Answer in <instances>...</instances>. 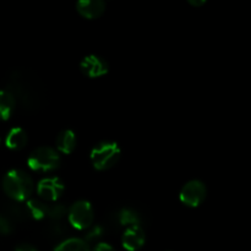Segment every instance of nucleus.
Segmentation results:
<instances>
[{"mask_svg":"<svg viewBox=\"0 0 251 251\" xmlns=\"http://www.w3.org/2000/svg\"><path fill=\"white\" fill-rule=\"evenodd\" d=\"M12 230L11 223L9 222V220L2 216H0V235H7L10 234Z\"/></svg>","mask_w":251,"mask_h":251,"instance_id":"nucleus-19","label":"nucleus"},{"mask_svg":"<svg viewBox=\"0 0 251 251\" xmlns=\"http://www.w3.org/2000/svg\"><path fill=\"white\" fill-rule=\"evenodd\" d=\"M26 207L31 217L36 221H42L48 216L49 205L39 199H28L26 202Z\"/></svg>","mask_w":251,"mask_h":251,"instance_id":"nucleus-14","label":"nucleus"},{"mask_svg":"<svg viewBox=\"0 0 251 251\" xmlns=\"http://www.w3.org/2000/svg\"><path fill=\"white\" fill-rule=\"evenodd\" d=\"M15 251H38L31 244H20L15 248Z\"/></svg>","mask_w":251,"mask_h":251,"instance_id":"nucleus-21","label":"nucleus"},{"mask_svg":"<svg viewBox=\"0 0 251 251\" xmlns=\"http://www.w3.org/2000/svg\"><path fill=\"white\" fill-rule=\"evenodd\" d=\"M118 220H119L120 225L125 226L126 228L141 225V217H140L139 212L134 208H122L119 215H118Z\"/></svg>","mask_w":251,"mask_h":251,"instance_id":"nucleus-15","label":"nucleus"},{"mask_svg":"<svg viewBox=\"0 0 251 251\" xmlns=\"http://www.w3.org/2000/svg\"><path fill=\"white\" fill-rule=\"evenodd\" d=\"M105 2L103 0H80L76 2V11L87 20H95L105 12Z\"/></svg>","mask_w":251,"mask_h":251,"instance_id":"nucleus-10","label":"nucleus"},{"mask_svg":"<svg viewBox=\"0 0 251 251\" xmlns=\"http://www.w3.org/2000/svg\"><path fill=\"white\" fill-rule=\"evenodd\" d=\"M188 2L191 5V6L200 7V6H203L207 1H206V0H188Z\"/></svg>","mask_w":251,"mask_h":251,"instance_id":"nucleus-22","label":"nucleus"},{"mask_svg":"<svg viewBox=\"0 0 251 251\" xmlns=\"http://www.w3.org/2000/svg\"><path fill=\"white\" fill-rule=\"evenodd\" d=\"M80 70L85 76L90 78L102 77L109 71V64L104 58L96 54L86 55L80 63Z\"/></svg>","mask_w":251,"mask_h":251,"instance_id":"nucleus-8","label":"nucleus"},{"mask_svg":"<svg viewBox=\"0 0 251 251\" xmlns=\"http://www.w3.org/2000/svg\"><path fill=\"white\" fill-rule=\"evenodd\" d=\"M68 215V208L63 203L55 202L54 205H49L48 208V216L47 218H50V220L59 221L64 217V216Z\"/></svg>","mask_w":251,"mask_h":251,"instance_id":"nucleus-17","label":"nucleus"},{"mask_svg":"<svg viewBox=\"0 0 251 251\" xmlns=\"http://www.w3.org/2000/svg\"><path fill=\"white\" fill-rule=\"evenodd\" d=\"M11 87L10 92L21 100V103L27 108H36L38 107L39 93L37 90L36 81L29 80L26 73H15L11 77Z\"/></svg>","mask_w":251,"mask_h":251,"instance_id":"nucleus-3","label":"nucleus"},{"mask_svg":"<svg viewBox=\"0 0 251 251\" xmlns=\"http://www.w3.org/2000/svg\"><path fill=\"white\" fill-rule=\"evenodd\" d=\"M54 251H91L87 242L80 238H69L61 242Z\"/></svg>","mask_w":251,"mask_h":251,"instance_id":"nucleus-16","label":"nucleus"},{"mask_svg":"<svg viewBox=\"0 0 251 251\" xmlns=\"http://www.w3.org/2000/svg\"><path fill=\"white\" fill-rule=\"evenodd\" d=\"M2 190L15 201H27L34 190V183L29 174L21 169H11L2 178Z\"/></svg>","mask_w":251,"mask_h":251,"instance_id":"nucleus-1","label":"nucleus"},{"mask_svg":"<svg viewBox=\"0 0 251 251\" xmlns=\"http://www.w3.org/2000/svg\"><path fill=\"white\" fill-rule=\"evenodd\" d=\"M68 220L71 227L75 229H88L93 225V220H95L92 205L86 200L76 201L68 210Z\"/></svg>","mask_w":251,"mask_h":251,"instance_id":"nucleus-5","label":"nucleus"},{"mask_svg":"<svg viewBox=\"0 0 251 251\" xmlns=\"http://www.w3.org/2000/svg\"><path fill=\"white\" fill-rule=\"evenodd\" d=\"M103 232H104V230H103V228L100 227V226H93V227L90 229V232L87 233V235H86V240H88V242L97 240L98 238L102 237Z\"/></svg>","mask_w":251,"mask_h":251,"instance_id":"nucleus-18","label":"nucleus"},{"mask_svg":"<svg viewBox=\"0 0 251 251\" xmlns=\"http://www.w3.org/2000/svg\"><path fill=\"white\" fill-rule=\"evenodd\" d=\"M92 251H117L114 248L108 243H98Z\"/></svg>","mask_w":251,"mask_h":251,"instance_id":"nucleus-20","label":"nucleus"},{"mask_svg":"<svg viewBox=\"0 0 251 251\" xmlns=\"http://www.w3.org/2000/svg\"><path fill=\"white\" fill-rule=\"evenodd\" d=\"M28 137H27V132L25 131L22 127H12L9 130L5 137V146L12 151H20L24 149L27 145Z\"/></svg>","mask_w":251,"mask_h":251,"instance_id":"nucleus-11","label":"nucleus"},{"mask_svg":"<svg viewBox=\"0 0 251 251\" xmlns=\"http://www.w3.org/2000/svg\"><path fill=\"white\" fill-rule=\"evenodd\" d=\"M16 98L9 90H0V120H9L14 114Z\"/></svg>","mask_w":251,"mask_h":251,"instance_id":"nucleus-13","label":"nucleus"},{"mask_svg":"<svg viewBox=\"0 0 251 251\" xmlns=\"http://www.w3.org/2000/svg\"><path fill=\"white\" fill-rule=\"evenodd\" d=\"M146 243V234L141 226L125 228L122 235V245L126 251H137Z\"/></svg>","mask_w":251,"mask_h":251,"instance_id":"nucleus-9","label":"nucleus"},{"mask_svg":"<svg viewBox=\"0 0 251 251\" xmlns=\"http://www.w3.org/2000/svg\"><path fill=\"white\" fill-rule=\"evenodd\" d=\"M206 196H207V189H206L205 183L198 179L189 180L188 183L184 184L179 193L181 203L188 207H199L205 201Z\"/></svg>","mask_w":251,"mask_h":251,"instance_id":"nucleus-6","label":"nucleus"},{"mask_svg":"<svg viewBox=\"0 0 251 251\" xmlns=\"http://www.w3.org/2000/svg\"><path fill=\"white\" fill-rule=\"evenodd\" d=\"M65 190L63 181L56 176L43 178L37 184V195L44 202H56Z\"/></svg>","mask_w":251,"mask_h":251,"instance_id":"nucleus-7","label":"nucleus"},{"mask_svg":"<svg viewBox=\"0 0 251 251\" xmlns=\"http://www.w3.org/2000/svg\"><path fill=\"white\" fill-rule=\"evenodd\" d=\"M56 151L63 154H71L76 147V134L70 129L59 132L55 140Z\"/></svg>","mask_w":251,"mask_h":251,"instance_id":"nucleus-12","label":"nucleus"},{"mask_svg":"<svg viewBox=\"0 0 251 251\" xmlns=\"http://www.w3.org/2000/svg\"><path fill=\"white\" fill-rule=\"evenodd\" d=\"M60 163V153L55 149L49 146L37 147L27 158V166L29 167V169L38 173L55 171L59 168Z\"/></svg>","mask_w":251,"mask_h":251,"instance_id":"nucleus-4","label":"nucleus"},{"mask_svg":"<svg viewBox=\"0 0 251 251\" xmlns=\"http://www.w3.org/2000/svg\"><path fill=\"white\" fill-rule=\"evenodd\" d=\"M120 156L122 150L117 142L103 141L91 150L90 159L96 171L104 172L113 168L119 162Z\"/></svg>","mask_w":251,"mask_h":251,"instance_id":"nucleus-2","label":"nucleus"}]
</instances>
